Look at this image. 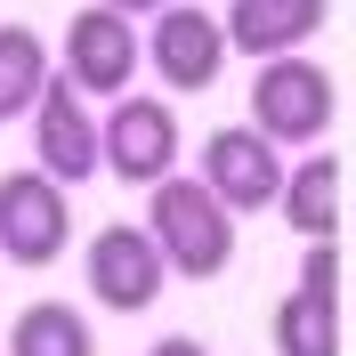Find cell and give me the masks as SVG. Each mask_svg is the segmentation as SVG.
Here are the masks:
<instances>
[{
	"label": "cell",
	"instance_id": "cell-1",
	"mask_svg": "<svg viewBox=\"0 0 356 356\" xmlns=\"http://www.w3.org/2000/svg\"><path fill=\"white\" fill-rule=\"evenodd\" d=\"M146 235H154L162 267H170V275H195V284H211V275L235 259V211H227L202 178H186V170H162L154 186H146Z\"/></svg>",
	"mask_w": 356,
	"mask_h": 356
},
{
	"label": "cell",
	"instance_id": "cell-2",
	"mask_svg": "<svg viewBox=\"0 0 356 356\" xmlns=\"http://www.w3.org/2000/svg\"><path fill=\"white\" fill-rule=\"evenodd\" d=\"M340 122V81L316 57L284 49V57H259V81H251V130L291 154V146H316V138Z\"/></svg>",
	"mask_w": 356,
	"mask_h": 356
},
{
	"label": "cell",
	"instance_id": "cell-3",
	"mask_svg": "<svg viewBox=\"0 0 356 356\" xmlns=\"http://www.w3.org/2000/svg\"><path fill=\"white\" fill-rule=\"evenodd\" d=\"M73 243V202L49 170H8L0 178V259L17 267H57Z\"/></svg>",
	"mask_w": 356,
	"mask_h": 356
},
{
	"label": "cell",
	"instance_id": "cell-4",
	"mask_svg": "<svg viewBox=\"0 0 356 356\" xmlns=\"http://www.w3.org/2000/svg\"><path fill=\"white\" fill-rule=\"evenodd\" d=\"M97 162L122 186H154L162 170H178V113L162 97H113V113L97 122Z\"/></svg>",
	"mask_w": 356,
	"mask_h": 356
},
{
	"label": "cell",
	"instance_id": "cell-5",
	"mask_svg": "<svg viewBox=\"0 0 356 356\" xmlns=\"http://www.w3.org/2000/svg\"><path fill=\"white\" fill-rule=\"evenodd\" d=\"M146 65V49H138V17L106 8V0H89L81 17L65 24V81L81 97H122Z\"/></svg>",
	"mask_w": 356,
	"mask_h": 356
},
{
	"label": "cell",
	"instance_id": "cell-6",
	"mask_svg": "<svg viewBox=\"0 0 356 356\" xmlns=\"http://www.w3.org/2000/svg\"><path fill=\"white\" fill-rule=\"evenodd\" d=\"M33 170H49L57 186L97 178V113L81 106V89L65 73H49L33 97Z\"/></svg>",
	"mask_w": 356,
	"mask_h": 356
},
{
	"label": "cell",
	"instance_id": "cell-7",
	"mask_svg": "<svg viewBox=\"0 0 356 356\" xmlns=\"http://www.w3.org/2000/svg\"><path fill=\"white\" fill-rule=\"evenodd\" d=\"M195 178L243 219V211H267V202H275V186H284V154H275L251 122H227V130L202 138V170Z\"/></svg>",
	"mask_w": 356,
	"mask_h": 356
},
{
	"label": "cell",
	"instance_id": "cell-8",
	"mask_svg": "<svg viewBox=\"0 0 356 356\" xmlns=\"http://www.w3.org/2000/svg\"><path fill=\"white\" fill-rule=\"evenodd\" d=\"M138 49H146V65L162 73V89H211L227 65V33L211 8H186V0H170V8H154V33H138Z\"/></svg>",
	"mask_w": 356,
	"mask_h": 356
},
{
	"label": "cell",
	"instance_id": "cell-9",
	"mask_svg": "<svg viewBox=\"0 0 356 356\" xmlns=\"http://www.w3.org/2000/svg\"><path fill=\"white\" fill-rule=\"evenodd\" d=\"M162 251L146 227H106L97 243H89V291H97V308L113 316H138V308H154V291H162Z\"/></svg>",
	"mask_w": 356,
	"mask_h": 356
},
{
	"label": "cell",
	"instance_id": "cell-10",
	"mask_svg": "<svg viewBox=\"0 0 356 356\" xmlns=\"http://www.w3.org/2000/svg\"><path fill=\"white\" fill-rule=\"evenodd\" d=\"M332 17V0H227V49L243 57H284V49H308Z\"/></svg>",
	"mask_w": 356,
	"mask_h": 356
},
{
	"label": "cell",
	"instance_id": "cell-11",
	"mask_svg": "<svg viewBox=\"0 0 356 356\" xmlns=\"http://www.w3.org/2000/svg\"><path fill=\"white\" fill-rule=\"evenodd\" d=\"M275 202H284L291 235H340V154H308V162H284V186H275Z\"/></svg>",
	"mask_w": 356,
	"mask_h": 356
},
{
	"label": "cell",
	"instance_id": "cell-12",
	"mask_svg": "<svg viewBox=\"0 0 356 356\" xmlns=\"http://www.w3.org/2000/svg\"><path fill=\"white\" fill-rule=\"evenodd\" d=\"M49 81V49L33 24H0V122H24Z\"/></svg>",
	"mask_w": 356,
	"mask_h": 356
},
{
	"label": "cell",
	"instance_id": "cell-13",
	"mask_svg": "<svg viewBox=\"0 0 356 356\" xmlns=\"http://www.w3.org/2000/svg\"><path fill=\"white\" fill-rule=\"evenodd\" d=\"M8 356H97L89 348V316L65 308V300H33L8 332Z\"/></svg>",
	"mask_w": 356,
	"mask_h": 356
},
{
	"label": "cell",
	"instance_id": "cell-14",
	"mask_svg": "<svg viewBox=\"0 0 356 356\" xmlns=\"http://www.w3.org/2000/svg\"><path fill=\"white\" fill-rule=\"evenodd\" d=\"M275 356H340V300L284 291V308H275Z\"/></svg>",
	"mask_w": 356,
	"mask_h": 356
},
{
	"label": "cell",
	"instance_id": "cell-15",
	"mask_svg": "<svg viewBox=\"0 0 356 356\" xmlns=\"http://www.w3.org/2000/svg\"><path fill=\"white\" fill-rule=\"evenodd\" d=\"M291 291L340 300V251H332V235H316V243H308V267H300V284H291Z\"/></svg>",
	"mask_w": 356,
	"mask_h": 356
},
{
	"label": "cell",
	"instance_id": "cell-16",
	"mask_svg": "<svg viewBox=\"0 0 356 356\" xmlns=\"http://www.w3.org/2000/svg\"><path fill=\"white\" fill-rule=\"evenodd\" d=\"M146 356H211V348H202L195 332H170V340H154V348H146Z\"/></svg>",
	"mask_w": 356,
	"mask_h": 356
},
{
	"label": "cell",
	"instance_id": "cell-17",
	"mask_svg": "<svg viewBox=\"0 0 356 356\" xmlns=\"http://www.w3.org/2000/svg\"><path fill=\"white\" fill-rule=\"evenodd\" d=\"M106 8H122V17H154V8H170V0H106Z\"/></svg>",
	"mask_w": 356,
	"mask_h": 356
}]
</instances>
